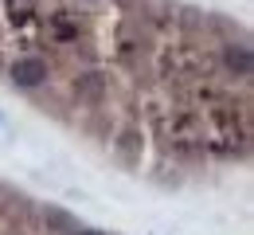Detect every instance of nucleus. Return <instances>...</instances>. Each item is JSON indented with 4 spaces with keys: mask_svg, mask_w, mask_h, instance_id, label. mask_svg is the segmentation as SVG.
<instances>
[{
    "mask_svg": "<svg viewBox=\"0 0 254 235\" xmlns=\"http://www.w3.org/2000/svg\"><path fill=\"white\" fill-rule=\"evenodd\" d=\"M0 75L126 165L239 161L251 43L168 0H0Z\"/></svg>",
    "mask_w": 254,
    "mask_h": 235,
    "instance_id": "f257e3e1",
    "label": "nucleus"
},
{
    "mask_svg": "<svg viewBox=\"0 0 254 235\" xmlns=\"http://www.w3.org/2000/svg\"><path fill=\"white\" fill-rule=\"evenodd\" d=\"M0 235H106V232L74 224L70 216L55 212V208H39V204L0 192Z\"/></svg>",
    "mask_w": 254,
    "mask_h": 235,
    "instance_id": "f03ea898",
    "label": "nucleus"
}]
</instances>
